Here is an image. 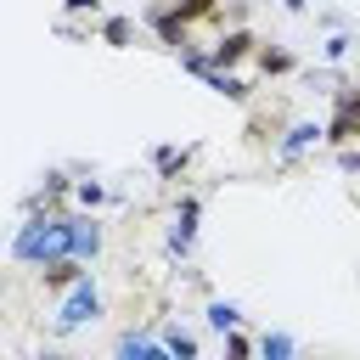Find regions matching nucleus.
Instances as JSON below:
<instances>
[{
    "label": "nucleus",
    "mask_w": 360,
    "mask_h": 360,
    "mask_svg": "<svg viewBox=\"0 0 360 360\" xmlns=\"http://www.w3.org/2000/svg\"><path fill=\"white\" fill-rule=\"evenodd\" d=\"M68 253V214L62 208H22V225L11 231V264H51Z\"/></svg>",
    "instance_id": "obj_1"
},
{
    "label": "nucleus",
    "mask_w": 360,
    "mask_h": 360,
    "mask_svg": "<svg viewBox=\"0 0 360 360\" xmlns=\"http://www.w3.org/2000/svg\"><path fill=\"white\" fill-rule=\"evenodd\" d=\"M101 315H107V292H101V281H96V276H79L73 287H62V304H56L51 332H56V338H73V332L96 326Z\"/></svg>",
    "instance_id": "obj_2"
},
{
    "label": "nucleus",
    "mask_w": 360,
    "mask_h": 360,
    "mask_svg": "<svg viewBox=\"0 0 360 360\" xmlns=\"http://www.w3.org/2000/svg\"><path fill=\"white\" fill-rule=\"evenodd\" d=\"M326 124V146H343V141H360V84L354 79H338V90H332V118H321Z\"/></svg>",
    "instance_id": "obj_3"
},
{
    "label": "nucleus",
    "mask_w": 360,
    "mask_h": 360,
    "mask_svg": "<svg viewBox=\"0 0 360 360\" xmlns=\"http://www.w3.org/2000/svg\"><path fill=\"white\" fill-rule=\"evenodd\" d=\"M101 248H107V225L96 219V208H68V253L96 264Z\"/></svg>",
    "instance_id": "obj_4"
},
{
    "label": "nucleus",
    "mask_w": 360,
    "mask_h": 360,
    "mask_svg": "<svg viewBox=\"0 0 360 360\" xmlns=\"http://www.w3.org/2000/svg\"><path fill=\"white\" fill-rule=\"evenodd\" d=\"M197 219H202V197L186 191L174 197V214H169V259H191V242H197Z\"/></svg>",
    "instance_id": "obj_5"
},
{
    "label": "nucleus",
    "mask_w": 360,
    "mask_h": 360,
    "mask_svg": "<svg viewBox=\"0 0 360 360\" xmlns=\"http://www.w3.org/2000/svg\"><path fill=\"white\" fill-rule=\"evenodd\" d=\"M141 22H146V28L158 34V45H169V51H180V45L191 39V22H186L169 0H146V6H141Z\"/></svg>",
    "instance_id": "obj_6"
},
{
    "label": "nucleus",
    "mask_w": 360,
    "mask_h": 360,
    "mask_svg": "<svg viewBox=\"0 0 360 360\" xmlns=\"http://www.w3.org/2000/svg\"><path fill=\"white\" fill-rule=\"evenodd\" d=\"M321 135H326V124H321V118H298V124H287V135L276 141V163H298L304 152H315V146H321Z\"/></svg>",
    "instance_id": "obj_7"
},
{
    "label": "nucleus",
    "mask_w": 360,
    "mask_h": 360,
    "mask_svg": "<svg viewBox=\"0 0 360 360\" xmlns=\"http://www.w3.org/2000/svg\"><path fill=\"white\" fill-rule=\"evenodd\" d=\"M253 51H259V39H253V34L236 22V28H225V34L208 45V62H214V68H236V62H248Z\"/></svg>",
    "instance_id": "obj_8"
},
{
    "label": "nucleus",
    "mask_w": 360,
    "mask_h": 360,
    "mask_svg": "<svg viewBox=\"0 0 360 360\" xmlns=\"http://www.w3.org/2000/svg\"><path fill=\"white\" fill-rule=\"evenodd\" d=\"M79 276H90V264H84V259H73V253H62V259L39 264V281H45V292H62V287H73Z\"/></svg>",
    "instance_id": "obj_9"
},
{
    "label": "nucleus",
    "mask_w": 360,
    "mask_h": 360,
    "mask_svg": "<svg viewBox=\"0 0 360 360\" xmlns=\"http://www.w3.org/2000/svg\"><path fill=\"white\" fill-rule=\"evenodd\" d=\"M96 34H101V45L129 51V45H135V17H124V11H101V17H96Z\"/></svg>",
    "instance_id": "obj_10"
},
{
    "label": "nucleus",
    "mask_w": 360,
    "mask_h": 360,
    "mask_svg": "<svg viewBox=\"0 0 360 360\" xmlns=\"http://www.w3.org/2000/svg\"><path fill=\"white\" fill-rule=\"evenodd\" d=\"M202 84H208L214 96H225V101H248V96H253V84H248L236 68H208V73H202Z\"/></svg>",
    "instance_id": "obj_11"
},
{
    "label": "nucleus",
    "mask_w": 360,
    "mask_h": 360,
    "mask_svg": "<svg viewBox=\"0 0 360 360\" xmlns=\"http://www.w3.org/2000/svg\"><path fill=\"white\" fill-rule=\"evenodd\" d=\"M124 360H169V349L158 343V338H146V332H118V343H112Z\"/></svg>",
    "instance_id": "obj_12"
},
{
    "label": "nucleus",
    "mask_w": 360,
    "mask_h": 360,
    "mask_svg": "<svg viewBox=\"0 0 360 360\" xmlns=\"http://www.w3.org/2000/svg\"><path fill=\"white\" fill-rule=\"evenodd\" d=\"M253 56H259V73H264V79H287V73H298V56H292L287 45H259Z\"/></svg>",
    "instance_id": "obj_13"
},
{
    "label": "nucleus",
    "mask_w": 360,
    "mask_h": 360,
    "mask_svg": "<svg viewBox=\"0 0 360 360\" xmlns=\"http://www.w3.org/2000/svg\"><path fill=\"white\" fill-rule=\"evenodd\" d=\"M197 158V146H152V169L158 180H180V169Z\"/></svg>",
    "instance_id": "obj_14"
},
{
    "label": "nucleus",
    "mask_w": 360,
    "mask_h": 360,
    "mask_svg": "<svg viewBox=\"0 0 360 360\" xmlns=\"http://www.w3.org/2000/svg\"><path fill=\"white\" fill-rule=\"evenodd\" d=\"M354 45H360V39H354V28L343 22V28H332V34L321 39V62H326V68H338V62H349V56H354Z\"/></svg>",
    "instance_id": "obj_15"
},
{
    "label": "nucleus",
    "mask_w": 360,
    "mask_h": 360,
    "mask_svg": "<svg viewBox=\"0 0 360 360\" xmlns=\"http://www.w3.org/2000/svg\"><path fill=\"white\" fill-rule=\"evenodd\" d=\"M158 343L169 349V360H197V349H202V343H197V332H186L180 321H174V326H163V332H158Z\"/></svg>",
    "instance_id": "obj_16"
},
{
    "label": "nucleus",
    "mask_w": 360,
    "mask_h": 360,
    "mask_svg": "<svg viewBox=\"0 0 360 360\" xmlns=\"http://www.w3.org/2000/svg\"><path fill=\"white\" fill-rule=\"evenodd\" d=\"M202 321H208L214 332H231V326H242L248 315H242V309H236L231 298H208V304H202Z\"/></svg>",
    "instance_id": "obj_17"
},
{
    "label": "nucleus",
    "mask_w": 360,
    "mask_h": 360,
    "mask_svg": "<svg viewBox=\"0 0 360 360\" xmlns=\"http://www.w3.org/2000/svg\"><path fill=\"white\" fill-rule=\"evenodd\" d=\"M253 349H259L264 360H292V354H298V338H287V332H264Z\"/></svg>",
    "instance_id": "obj_18"
},
{
    "label": "nucleus",
    "mask_w": 360,
    "mask_h": 360,
    "mask_svg": "<svg viewBox=\"0 0 360 360\" xmlns=\"http://www.w3.org/2000/svg\"><path fill=\"white\" fill-rule=\"evenodd\" d=\"M79 208H101V202H112V191L101 186V180H73V191H68Z\"/></svg>",
    "instance_id": "obj_19"
},
{
    "label": "nucleus",
    "mask_w": 360,
    "mask_h": 360,
    "mask_svg": "<svg viewBox=\"0 0 360 360\" xmlns=\"http://www.w3.org/2000/svg\"><path fill=\"white\" fill-rule=\"evenodd\" d=\"M174 56H180V68H186V73H197V79H202V73L214 68V62H208V51H202V45H191V39H186V45L174 51Z\"/></svg>",
    "instance_id": "obj_20"
},
{
    "label": "nucleus",
    "mask_w": 360,
    "mask_h": 360,
    "mask_svg": "<svg viewBox=\"0 0 360 360\" xmlns=\"http://www.w3.org/2000/svg\"><path fill=\"white\" fill-rule=\"evenodd\" d=\"M186 22H202V17H219V0H169Z\"/></svg>",
    "instance_id": "obj_21"
},
{
    "label": "nucleus",
    "mask_w": 360,
    "mask_h": 360,
    "mask_svg": "<svg viewBox=\"0 0 360 360\" xmlns=\"http://www.w3.org/2000/svg\"><path fill=\"white\" fill-rule=\"evenodd\" d=\"M219 338H225V354H236V360L253 354V338H242V326H231V332H219Z\"/></svg>",
    "instance_id": "obj_22"
},
{
    "label": "nucleus",
    "mask_w": 360,
    "mask_h": 360,
    "mask_svg": "<svg viewBox=\"0 0 360 360\" xmlns=\"http://www.w3.org/2000/svg\"><path fill=\"white\" fill-rule=\"evenodd\" d=\"M338 169L343 174H360V141H343L338 146Z\"/></svg>",
    "instance_id": "obj_23"
},
{
    "label": "nucleus",
    "mask_w": 360,
    "mask_h": 360,
    "mask_svg": "<svg viewBox=\"0 0 360 360\" xmlns=\"http://www.w3.org/2000/svg\"><path fill=\"white\" fill-rule=\"evenodd\" d=\"M62 11H68V17H101L107 0H62Z\"/></svg>",
    "instance_id": "obj_24"
},
{
    "label": "nucleus",
    "mask_w": 360,
    "mask_h": 360,
    "mask_svg": "<svg viewBox=\"0 0 360 360\" xmlns=\"http://www.w3.org/2000/svg\"><path fill=\"white\" fill-rule=\"evenodd\" d=\"M276 6H281V11H292V17H298V11H309V0H276Z\"/></svg>",
    "instance_id": "obj_25"
},
{
    "label": "nucleus",
    "mask_w": 360,
    "mask_h": 360,
    "mask_svg": "<svg viewBox=\"0 0 360 360\" xmlns=\"http://www.w3.org/2000/svg\"><path fill=\"white\" fill-rule=\"evenodd\" d=\"M0 292H6V276H0Z\"/></svg>",
    "instance_id": "obj_26"
}]
</instances>
